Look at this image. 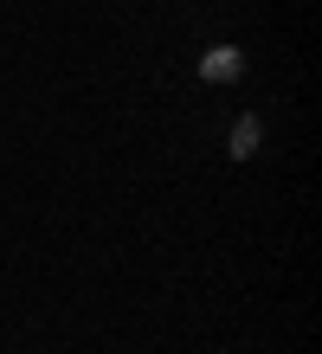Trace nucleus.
Here are the masks:
<instances>
[{"mask_svg": "<svg viewBox=\"0 0 322 354\" xmlns=\"http://www.w3.org/2000/svg\"><path fill=\"white\" fill-rule=\"evenodd\" d=\"M239 71H245V58L232 52V46H213L200 58V77H206V84H226V77H239Z\"/></svg>", "mask_w": 322, "mask_h": 354, "instance_id": "nucleus-1", "label": "nucleus"}, {"mask_svg": "<svg viewBox=\"0 0 322 354\" xmlns=\"http://www.w3.org/2000/svg\"><path fill=\"white\" fill-rule=\"evenodd\" d=\"M251 142H258V122L245 116V122H239V129H232V155H251Z\"/></svg>", "mask_w": 322, "mask_h": 354, "instance_id": "nucleus-2", "label": "nucleus"}]
</instances>
